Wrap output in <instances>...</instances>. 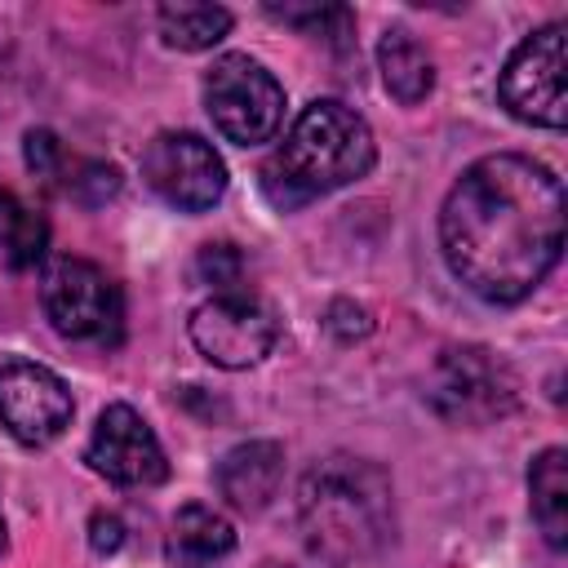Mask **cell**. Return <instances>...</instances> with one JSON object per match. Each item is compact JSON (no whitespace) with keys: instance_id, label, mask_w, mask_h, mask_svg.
Returning a JSON list of instances; mask_svg holds the SVG:
<instances>
[{"instance_id":"15","label":"cell","mask_w":568,"mask_h":568,"mask_svg":"<svg viewBox=\"0 0 568 568\" xmlns=\"http://www.w3.org/2000/svg\"><path fill=\"white\" fill-rule=\"evenodd\" d=\"M528 493H532V519L541 524L546 541L559 550L568 541V453L564 448L537 453L528 470Z\"/></svg>"},{"instance_id":"7","label":"cell","mask_w":568,"mask_h":568,"mask_svg":"<svg viewBox=\"0 0 568 568\" xmlns=\"http://www.w3.org/2000/svg\"><path fill=\"white\" fill-rule=\"evenodd\" d=\"M497 93L506 111L524 124L564 129L568 120V93H564V22H550L532 31L506 62Z\"/></svg>"},{"instance_id":"5","label":"cell","mask_w":568,"mask_h":568,"mask_svg":"<svg viewBox=\"0 0 568 568\" xmlns=\"http://www.w3.org/2000/svg\"><path fill=\"white\" fill-rule=\"evenodd\" d=\"M204 106L226 142L257 146L271 142L284 120V89L248 53H226L204 75Z\"/></svg>"},{"instance_id":"8","label":"cell","mask_w":568,"mask_h":568,"mask_svg":"<svg viewBox=\"0 0 568 568\" xmlns=\"http://www.w3.org/2000/svg\"><path fill=\"white\" fill-rule=\"evenodd\" d=\"M142 178L178 213H204L226 195V164L200 133H155L142 151Z\"/></svg>"},{"instance_id":"1","label":"cell","mask_w":568,"mask_h":568,"mask_svg":"<svg viewBox=\"0 0 568 568\" xmlns=\"http://www.w3.org/2000/svg\"><path fill=\"white\" fill-rule=\"evenodd\" d=\"M448 271L484 302H524L559 262L564 186L528 155H484L439 209Z\"/></svg>"},{"instance_id":"2","label":"cell","mask_w":568,"mask_h":568,"mask_svg":"<svg viewBox=\"0 0 568 568\" xmlns=\"http://www.w3.org/2000/svg\"><path fill=\"white\" fill-rule=\"evenodd\" d=\"M297 515L311 550L328 568H368L395 541L390 479L359 457L320 462L302 479Z\"/></svg>"},{"instance_id":"9","label":"cell","mask_w":568,"mask_h":568,"mask_svg":"<svg viewBox=\"0 0 568 568\" xmlns=\"http://www.w3.org/2000/svg\"><path fill=\"white\" fill-rule=\"evenodd\" d=\"M280 337V320L248 293H217L191 315L195 351L217 368H253Z\"/></svg>"},{"instance_id":"19","label":"cell","mask_w":568,"mask_h":568,"mask_svg":"<svg viewBox=\"0 0 568 568\" xmlns=\"http://www.w3.org/2000/svg\"><path fill=\"white\" fill-rule=\"evenodd\" d=\"M195 271H200L204 284H217L222 293H235V284H240V275H244V257H240L235 244H204Z\"/></svg>"},{"instance_id":"10","label":"cell","mask_w":568,"mask_h":568,"mask_svg":"<svg viewBox=\"0 0 568 568\" xmlns=\"http://www.w3.org/2000/svg\"><path fill=\"white\" fill-rule=\"evenodd\" d=\"M71 390L67 382L31 359H13L0 368V426L18 444H49L71 426Z\"/></svg>"},{"instance_id":"24","label":"cell","mask_w":568,"mask_h":568,"mask_svg":"<svg viewBox=\"0 0 568 568\" xmlns=\"http://www.w3.org/2000/svg\"><path fill=\"white\" fill-rule=\"evenodd\" d=\"M4 546H9V537H4V515H0V555H4Z\"/></svg>"},{"instance_id":"16","label":"cell","mask_w":568,"mask_h":568,"mask_svg":"<svg viewBox=\"0 0 568 568\" xmlns=\"http://www.w3.org/2000/svg\"><path fill=\"white\" fill-rule=\"evenodd\" d=\"M49 248V222L22 204L18 195L0 191V257L13 271H31Z\"/></svg>"},{"instance_id":"23","label":"cell","mask_w":568,"mask_h":568,"mask_svg":"<svg viewBox=\"0 0 568 568\" xmlns=\"http://www.w3.org/2000/svg\"><path fill=\"white\" fill-rule=\"evenodd\" d=\"M328 328L337 333V337H364L368 333V311L364 306H351V302H333V311H328Z\"/></svg>"},{"instance_id":"13","label":"cell","mask_w":568,"mask_h":568,"mask_svg":"<svg viewBox=\"0 0 568 568\" xmlns=\"http://www.w3.org/2000/svg\"><path fill=\"white\" fill-rule=\"evenodd\" d=\"M235 550V528L209 506H182L169 528V559L173 568H213L222 555Z\"/></svg>"},{"instance_id":"21","label":"cell","mask_w":568,"mask_h":568,"mask_svg":"<svg viewBox=\"0 0 568 568\" xmlns=\"http://www.w3.org/2000/svg\"><path fill=\"white\" fill-rule=\"evenodd\" d=\"M27 164L40 178H58V169H62V142L49 129H31L27 133Z\"/></svg>"},{"instance_id":"6","label":"cell","mask_w":568,"mask_h":568,"mask_svg":"<svg viewBox=\"0 0 568 568\" xmlns=\"http://www.w3.org/2000/svg\"><path fill=\"white\" fill-rule=\"evenodd\" d=\"M40 302H44L49 324L62 337H71V342H98V346L120 342L124 297H120V284L102 266H93L84 257H58L44 271Z\"/></svg>"},{"instance_id":"20","label":"cell","mask_w":568,"mask_h":568,"mask_svg":"<svg viewBox=\"0 0 568 568\" xmlns=\"http://www.w3.org/2000/svg\"><path fill=\"white\" fill-rule=\"evenodd\" d=\"M67 191H71L75 200H84V204H102V200H111V195L120 191V173H115V164L84 160V164L75 169V178H67Z\"/></svg>"},{"instance_id":"11","label":"cell","mask_w":568,"mask_h":568,"mask_svg":"<svg viewBox=\"0 0 568 568\" xmlns=\"http://www.w3.org/2000/svg\"><path fill=\"white\" fill-rule=\"evenodd\" d=\"M84 462L98 475H106L111 484H129V488H146V484H160L169 475V462H164L155 430L129 404L102 408V417L89 435Z\"/></svg>"},{"instance_id":"22","label":"cell","mask_w":568,"mask_h":568,"mask_svg":"<svg viewBox=\"0 0 568 568\" xmlns=\"http://www.w3.org/2000/svg\"><path fill=\"white\" fill-rule=\"evenodd\" d=\"M89 546H93L98 555H115V550L124 546V524H120L115 515L98 510V515L89 519Z\"/></svg>"},{"instance_id":"14","label":"cell","mask_w":568,"mask_h":568,"mask_svg":"<svg viewBox=\"0 0 568 568\" xmlns=\"http://www.w3.org/2000/svg\"><path fill=\"white\" fill-rule=\"evenodd\" d=\"M377 67H382V80H386L390 98L404 102V106L422 102L430 93V84H435V67H430L426 49L404 27H390L377 40Z\"/></svg>"},{"instance_id":"4","label":"cell","mask_w":568,"mask_h":568,"mask_svg":"<svg viewBox=\"0 0 568 568\" xmlns=\"http://www.w3.org/2000/svg\"><path fill=\"white\" fill-rule=\"evenodd\" d=\"M519 399V382L506 359H497L484 346H448L439 351L430 377H426V404L457 426H484L493 417H506Z\"/></svg>"},{"instance_id":"17","label":"cell","mask_w":568,"mask_h":568,"mask_svg":"<svg viewBox=\"0 0 568 568\" xmlns=\"http://www.w3.org/2000/svg\"><path fill=\"white\" fill-rule=\"evenodd\" d=\"M231 31V13L222 4H160V36L173 49H213Z\"/></svg>"},{"instance_id":"18","label":"cell","mask_w":568,"mask_h":568,"mask_svg":"<svg viewBox=\"0 0 568 568\" xmlns=\"http://www.w3.org/2000/svg\"><path fill=\"white\" fill-rule=\"evenodd\" d=\"M266 13L297 27V31L328 36L342 49L351 44V9H342V4H266Z\"/></svg>"},{"instance_id":"12","label":"cell","mask_w":568,"mask_h":568,"mask_svg":"<svg viewBox=\"0 0 568 568\" xmlns=\"http://www.w3.org/2000/svg\"><path fill=\"white\" fill-rule=\"evenodd\" d=\"M280 479H284V448L275 439H248V444H235L222 462H217V493L244 510V515H257L271 506V497L280 493Z\"/></svg>"},{"instance_id":"3","label":"cell","mask_w":568,"mask_h":568,"mask_svg":"<svg viewBox=\"0 0 568 568\" xmlns=\"http://www.w3.org/2000/svg\"><path fill=\"white\" fill-rule=\"evenodd\" d=\"M377 160V142L346 102L320 98L302 106L280 151L262 164V191L275 209H302L337 186L364 178Z\"/></svg>"}]
</instances>
